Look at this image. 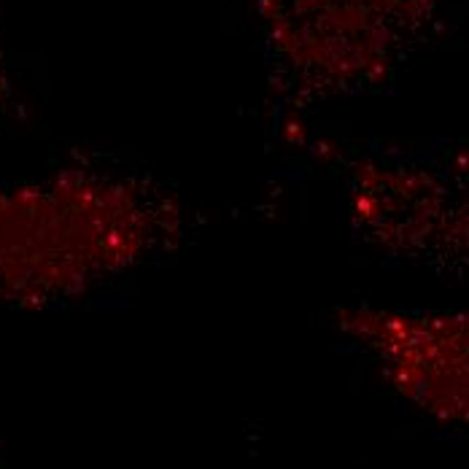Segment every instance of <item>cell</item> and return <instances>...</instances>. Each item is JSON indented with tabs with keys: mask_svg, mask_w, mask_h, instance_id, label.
Returning a JSON list of instances; mask_svg holds the SVG:
<instances>
[{
	"mask_svg": "<svg viewBox=\"0 0 469 469\" xmlns=\"http://www.w3.org/2000/svg\"><path fill=\"white\" fill-rule=\"evenodd\" d=\"M186 208L143 175L62 170L0 192V299L49 305L165 257Z\"/></svg>",
	"mask_w": 469,
	"mask_h": 469,
	"instance_id": "6da1fadb",
	"label": "cell"
},
{
	"mask_svg": "<svg viewBox=\"0 0 469 469\" xmlns=\"http://www.w3.org/2000/svg\"><path fill=\"white\" fill-rule=\"evenodd\" d=\"M267 46L286 98L346 95L378 81L434 0H267Z\"/></svg>",
	"mask_w": 469,
	"mask_h": 469,
	"instance_id": "7a4b0ae2",
	"label": "cell"
},
{
	"mask_svg": "<svg viewBox=\"0 0 469 469\" xmlns=\"http://www.w3.org/2000/svg\"><path fill=\"white\" fill-rule=\"evenodd\" d=\"M334 326L405 402L469 429V313L359 302L334 310Z\"/></svg>",
	"mask_w": 469,
	"mask_h": 469,
	"instance_id": "3957f363",
	"label": "cell"
}]
</instances>
